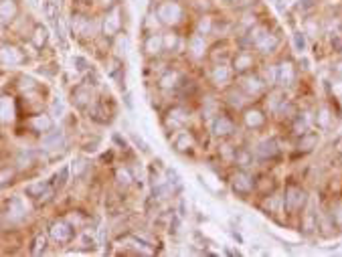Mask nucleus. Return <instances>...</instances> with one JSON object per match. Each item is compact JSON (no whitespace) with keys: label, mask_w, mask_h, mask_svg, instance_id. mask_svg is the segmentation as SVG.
I'll use <instances>...</instances> for the list:
<instances>
[{"label":"nucleus","mask_w":342,"mask_h":257,"mask_svg":"<svg viewBox=\"0 0 342 257\" xmlns=\"http://www.w3.org/2000/svg\"><path fill=\"white\" fill-rule=\"evenodd\" d=\"M284 202H285L287 211L296 213V211H300V209L304 207V204H306V193L302 191L300 186H296V184H289V186L285 188Z\"/></svg>","instance_id":"1"},{"label":"nucleus","mask_w":342,"mask_h":257,"mask_svg":"<svg viewBox=\"0 0 342 257\" xmlns=\"http://www.w3.org/2000/svg\"><path fill=\"white\" fill-rule=\"evenodd\" d=\"M158 19L166 25H174L182 19V8L178 2H172V0H168V2L160 4L158 6Z\"/></svg>","instance_id":"2"},{"label":"nucleus","mask_w":342,"mask_h":257,"mask_svg":"<svg viewBox=\"0 0 342 257\" xmlns=\"http://www.w3.org/2000/svg\"><path fill=\"white\" fill-rule=\"evenodd\" d=\"M27 213H28V204H27V200H25L23 197H14V199L8 202L6 217H8L10 221H21V219L27 217Z\"/></svg>","instance_id":"3"},{"label":"nucleus","mask_w":342,"mask_h":257,"mask_svg":"<svg viewBox=\"0 0 342 257\" xmlns=\"http://www.w3.org/2000/svg\"><path fill=\"white\" fill-rule=\"evenodd\" d=\"M49 231H51V237H53L57 243H67V241H71V237H73V229L67 225L65 221L53 223Z\"/></svg>","instance_id":"4"},{"label":"nucleus","mask_w":342,"mask_h":257,"mask_svg":"<svg viewBox=\"0 0 342 257\" xmlns=\"http://www.w3.org/2000/svg\"><path fill=\"white\" fill-rule=\"evenodd\" d=\"M23 53L16 47H12V45H4V47H0V61H2L4 65H19V63H23Z\"/></svg>","instance_id":"5"},{"label":"nucleus","mask_w":342,"mask_h":257,"mask_svg":"<svg viewBox=\"0 0 342 257\" xmlns=\"http://www.w3.org/2000/svg\"><path fill=\"white\" fill-rule=\"evenodd\" d=\"M233 188L237 193H241V195H247V193H251L253 191V178L247 174V172H237L235 176H233Z\"/></svg>","instance_id":"6"},{"label":"nucleus","mask_w":342,"mask_h":257,"mask_svg":"<svg viewBox=\"0 0 342 257\" xmlns=\"http://www.w3.org/2000/svg\"><path fill=\"white\" fill-rule=\"evenodd\" d=\"M296 79V71H294V65L289 61H284L280 67H278V83L280 85H292Z\"/></svg>","instance_id":"7"},{"label":"nucleus","mask_w":342,"mask_h":257,"mask_svg":"<svg viewBox=\"0 0 342 257\" xmlns=\"http://www.w3.org/2000/svg\"><path fill=\"white\" fill-rule=\"evenodd\" d=\"M27 195L32 197V199L43 200V199H49L51 195H53V188H51L47 182H35V184L27 186Z\"/></svg>","instance_id":"8"},{"label":"nucleus","mask_w":342,"mask_h":257,"mask_svg":"<svg viewBox=\"0 0 342 257\" xmlns=\"http://www.w3.org/2000/svg\"><path fill=\"white\" fill-rule=\"evenodd\" d=\"M278 45H280L278 35H271V32H265V35L255 43V47H257L261 53H273V51L278 49Z\"/></svg>","instance_id":"9"},{"label":"nucleus","mask_w":342,"mask_h":257,"mask_svg":"<svg viewBox=\"0 0 342 257\" xmlns=\"http://www.w3.org/2000/svg\"><path fill=\"white\" fill-rule=\"evenodd\" d=\"M63 132H59V130H51L45 138H43V146L47 148V150H57V148H61L63 146Z\"/></svg>","instance_id":"10"},{"label":"nucleus","mask_w":342,"mask_h":257,"mask_svg":"<svg viewBox=\"0 0 342 257\" xmlns=\"http://www.w3.org/2000/svg\"><path fill=\"white\" fill-rule=\"evenodd\" d=\"M14 115V106L8 95H0V122H10Z\"/></svg>","instance_id":"11"},{"label":"nucleus","mask_w":342,"mask_h":257,"mask_svg":"<svg viewBox=\"0 0 342 257\" xmlns=\"http://www.w3.org/2000/svg\"><path fill=\"white\" fill-rule=\"evenodd\" d=\"M213 132H215L217 136H229V134L233 132V122H231L229 117L221 115V117H217V119H215V124H213Z\"/></svg>","instance_id":"12"},{"label":"nucleus","mask_w":342,"mask_h":257,"mask_svg":"<svg viewBox=\"0 0 342 257\" xmlns=\"http://www.w3.org/2000/svg\"><path fill=\"white\" fill-rule=\"evenodd\" d=\"M119 10L117 8H114L112 10V14L106 19V23H104V30H106V35H115V32L119 30Z\"/></svg>","instance_id":"13"},{"label":"nucleus","mask_w":342,"mask_h":257,"mask_svg":"<svg viewBox=\"0 0 342 257\" xmlns=\"http://www.w3.org/2000/svg\"><path fill=\"white\" fill-rule=\"evenodd\" d=\"M278 152H280V150H278L276 140H263V142L257 146V154H259L261 158H273Z\"/></svg>","instance_id":"14"},{"label":"nucleus","mask_w":342,"mask_h":257,"mask_svg":"<svg viewBox=\"0 0 342 257\" xmlns=\"http://www.w3.org/2000/svg\"><path fill=\"white\" fill-rule=\"evenodd\" d=\"M16 0H0V19L2 21H10L16 14Z\"/></svg>","instance_id":"15"},{"label":"nucleus","mask_w":342,"mask_h":257,"mask_svg":"<svg viewBox=\"0 0 342 257\" xmlns=\"http://www.w3.org/2000/svg\"><path fill=\"white\" fill-rule=\"evenodd\" d=\"M263 122H265V117H263V114H261L259 110H249V112H245V124H247L249 128H261Z\"/></svg>","instance_id":"16"},{"label":"nucleus","mask_w":342,"mask_h":257,"mask_svg":"<svg viewBox=\"0 0 342 257\" xmlns=\"http://www.w3.org/2000/svg\"><path fill=\"white\" fill-rule=\"evenodd\" d=\"M229 79H231L229 67H225V65H217L215 69H213V81H215L217 85H225Z\"/></svg>","instance_id":"17"},{"label":"nucleus","mask_w":342,"mask_h":257,"mask_svg":"<svg viewBox=\"0 0 342 257\" xmlns=\"http://www.w3.org/2000/svg\"><path fill=\"white\" fill-rule=\"evenodd\" d=\"M73 30L77 32V35L85 37V35H89V30H91V23L85 19V16H73Z\"/></svg>","instance_id":"18"},{"label":"nucleus","mask_w":342,"mask_h":257,"mask_svg":"<svg viewBox=\"0 0 342 257\" xmlns=\"http://www.w3.org/2000/svg\"><path fill=\"white\" fill-rule=\"evenodd\" d=\"M249 67H253V57L249 53H239L237 59H235V71L243 73V71L249 69Z\"/></svg>","instance_id":"19"},{"label":"nucleus","mask_w":342,"mask_h":257,"mask_svg":"<svg viewBox=\"0 0 342 257\" xmlns=\"http://www.w3.org/2000/svg\"><path fill=\"white\" fill-rule=\"evenodd\" d=\"M193 146V136L189 134V132H180L176 138H174V148L178 150V152H186Z\"/></svg>","instance_id":"20"},{"label":"nucleus","mask_w":342,"mask_h":257,"mask_svg":"<svg viewBox=\"0 0 342 257\" xmlns=\"http://www.w3.org/2000/svg\"><path fill=\"white\" fill-rule=\"evenodd\" d=\"M243 87H245V91H247L249 95H255V93H259V91L263 89V81H261L259 77L251 75V77H247V79H245Z\"/></svg>","instance_id":"21"},{"label":"nucleus","mask_w":342,"mask_h":257,"mask_svg":"<svg viewBox=\"0 0 342 257\" xmlns=\"http://www.w3.org/2000/svg\"><path fill=\"white\" fill-rule=\"evenodd\" d=\"M30 126L35 128L37 132H49L51 126H53V122H51L49 115H35V117L30 119Z\"/></svg>","instance_id":"22"},{"label":"nucleus","mask_w":342,"mask_h":257,"mask_svg":"<svg viewBox=\"0 0 342 257\" xmlns=\"http://www.w3.org/2000/svg\"><path fill=\"white\" fill-rule=\"evenodd\" d=\"M43 14H45V19L49 23H57L59 8H57V4L53 2V0H47V2H43Z\"/></svg>","instance_id":"23"},{"label":"nucleus","mask_w":342,"mask_h":257,"mask_svg":"<svg viewBox=\"0 0 342 257\" xmlns=\"http://www.w3.org/2000/svg\"><path fill=\"white\" fill-rule=\"evenodd\" d=\"M162 47H164V41H162L160 37H156V35H152V37L146 41V51H148L150 55H156V53H160Z\"/></svg>","instance_id":"24"},{"label":"nucleus","mask_w":342,"mask_h":257,"mask_svg":"<svg viewBox=\"0 0 342 257\" xmlns=\"http://www.w3.org/2000/svg\"><path fill=\"white\" fill-rule=\"evenodd\" d=\"M184 122H186V115H184V112H182L180 108H176V110L170 112V115H168V126L178 128V126H182Z\"/></svg>","instance_id":"25"},{"label":"nucleus","mask_w":342,"mask_h":257,"mask_svg":"<svg viewBox=\"0 0 342 257\" xmlns=\"http://www.w3.org/2000/svg\"><path fill=\"white\" fill-rule=\"evenodd\" d=\"M45 245H47V237L43 233H39L35 237V241H32V247H30V253L32 255H41L45 251Z\"/></svg>","instance_id":"26"},{"label":"nucleus","mask_w":342,"mask_h":257,"mask_svg":"<svg viewBox=\"0 0 342 257\" xmlns=\"http://www.w3.org/2000/svg\"><path fill=\"white\" fill-rule=\"evenodd\" d=\"M316 142H318V136H316V134H302L300 150H312Z\"/></svg>","instance_id":"27"},{"label":"nucleus","mask_w":342,"mask_h":257,"mask_svg":"<svg viewBox=\"0 0 342 257\" xmlns=\"http://www.w3.org/2000/svg\"><path fill=\"white\" fill-rule=\"evenodd\" d=\"M73 97H75V104H77V106H85V104H87V101L91 99V91L85 89V87H79V89L73 93Z\"/></svg>","instance_id":"28"},{"label":"nucleus","mask_w":342,"mask_h":257,"mask_svg":"<svg viewBox=\"0 0 342 257\" xmlns=\"http://www.w3.org/2000/svg\"><path fill=\"white\" fill-rule=\"evenodd\" d=\"M191 49H193V55L195 57H200L202 51H204V39L200 35H195L193 41H191Z\"/></svg>","instance_id":"29"},{"label":"nucleus","mask_w":342,"mask_h":257,"mask_svg":"<svg viewBox=\"0 0 342 257\" xmlns=\"http://www.w3.org/2000/svg\"><path fill=\"white\" fill-rule=\"evenodd\" d=\"M47 39H49V32H47V29L37 27V29H35V37H32V41H35V45H37V47H43V45L47 43Z\"/></svg>","instance_id":"30"},{"label":"nucleus","mask_w":342,"mask_h":257,"mask_svg":"<svg viewBox=\"0 0 342 257\" xmlns=\"http://www.w3.org/2000/svg\"><path fill=\"white\" fill-rule=\"evenodd\" d=\"M265 32H267L265 27H253V29L249 30V41H251V43H257V41L265 35Z\"/></svg>","instance_id":"31"},{"label":"nucleus","mask_w":342,"mask_h":257,"mask_svg":"<svg viewBox=\"0 0 342 257\" xmlns=\"http://www.w3.org/2000/svg\"><path fill=\"white\" fill-rule=\"evenodd\" d=\"M235 160H237V164H239V166H249L251 156H249V152L241 150V152H237V154H235Z\"/></svg>","instance_id":"32"},{"label":"nucleus","mask_w":342,"mask_h":257,"mask_svg":"<svg viewBox=\"0 0 342 257\" xmlns=\"http://www.w3.org/2000/svg\"><path fill=\"white\" fill-rule=\"evenodd\" d=\"M294 47L298 53H302V51L306 49V37H304V32H296L294 35Z\"/></svg>","instance_id":"33"},{"label":"nucleus","mask_w":342,"mask_h":257,"mask_svg":"<svg viewBox=\"0 0 342 257\" xmlns=\"http://www.w3.org/2000/svg\"><path fill=\"white\" fill-rule=\"evenodd\" d=\"M67 176H69V166H63V168H61V172L57 174V186H59V188H61V186H65Z\"/></svg>","instance_id":"34"},{"label":"nucleus","mask_w":342,"mask_h":257,"mask_svg":"<svg viewBox=\"0 0 342 257\" xmlns=\"http://www.w3.org/2000/svg\"><path fill=\"white\" fill-rule=\"evenodd\" d=\"M174 81H176V73H168L166 77L160 79V85L164 89H168V87H172V85H174Z\"/></svg>","instance_id":"35"},{"label":"nucleus","mask_w":342,"mask_h":257,"mask_svg":"<svg viewBox=\"0 0 342 257\" xmlns=\"http://www.w3.org/2000/svg\"><path fill=\"white\" fill-rule=\"evenodd\" d=\"M265 83H269V85H273V83H278V69H265Z\"/></svg>","instance_id":"36"},{"label":"nucleus","mask_w":342,"mask_h":257,"mask_svg":"<svg viewBox=\"0 0 342 257\" xmlns=\"http://www.w3.org/2000/svg\"><path fill=\"white\" fill-rule=\"evenodd\" d=\"M318 122H320V126H322V128H326V126L330 124V115H328V110H326V108H322V110H320V117H318Z\"/></svg>","instance_id":"37"},{"label":"nucleus","mask_w":342,"mask_h":257,"mask_svg":"<svg viewBox=\"0 0 342 257\" xmlns=\"http://www.w3.org/2000/svg\"><path fill=\"white\" fill-rule=\"evenodd\" d=\"M61 114H63V101L57 97V99L53 101V115H55V117H61Z\"/></svg>","instance_id":"38"},{"label":"nucleus","mask_w":342,"mask_h":257,"mask_svg":"<svg viewBox=\"0 0 342 257\" xmlns=\"http://www.w3.org/2000/svg\"><path fill=\"white\" fill-rule=\"evenodd\" d=\"M117 180L119 182H122V184H130V172H128V170H117Z\"/></svg>","instance_id":"39"},{"label":"nucleus","mask_w":342,"mask_h":257,"mask_svg":"<svg viewBox=\"0 0 342 257\" xmlns=\"http://www.w3.org/2000/svg\"><path fill=\"white\" fill-rule=\"evenodd\" d=\"M73 65H79L77 69H85V67H87V61H85L83 57H75V59H73Z\"/></svg>","instance_id":"40"},{"label":"nucleus","mask_w":342,"mask_h":257,"mask_svg":"<svg viewBox=\"0 0 342 257\" xmlns=\"http://www.w3.org/2000/svg\"><path fill=\"white\" fill-rule=\"evenodd\" d=\"M83 168H85V162H83V160H77V162H73V172H75V174H79Z\"/></svg>","instance_id":"41"},{"label":"nucleus","mask_w":342,"mask_h":257,"mask_svg":"<svg viewBox=\"0 0 342 257\" xmlns=\"http://www.w3.org/2000/svg\"><path fill=\"white\" fill-rule=\"evenodd\" d=\"M332 45H334V51H342V37L332 39Z\"/></svg>","instance_id":"42"},{"label":"nucleus","mask_w":342,"mask_h":257,"mask_svg":"<svg viewBox=\"0 0 342 257\" xmlns=\"http://www.w3.org/2000/svg\"><path fill=\"white\" fill-rule=\"evenodd\" d=\"M237 4L241 6V8H245V6H251V4H255V0H239Z\"/></svg>","instance_id":"43"},{"label":"nucleus","mask_w":342,"mask_h":257,"mask_svg":"<svg viewBox=\"0 0 342 257\" xmlns=\"http://www.w3.org/2000/svg\"><path fill=\"white\" fill-rule=\"evenodd\" d=\"M8 176H12V174H10V170H6V172H2V174H0V186H2V184L6 182L4 178H8Z\"/></svg>","instance_id":"44"},{"label":"nucleus","mask_w":342,"mask_h":257,"mask_svg":"<svg viewBox=\"0 0 342 257\" xmlns=\"http://www.w3.org/2000/svg\"><path fill=\"white\" fill-rule=\"evenodd\" d=\"M174 43H176L174 37H168V39H166V45H168V47H174Z\"/></svg>","instance_id":"45"},{"label":"nucleus","mask_w":342,"mask_h":257,"mask_svg":"<svg viewBox=\"0 0 342 257\" xmlns=\"http://www.w3.org/2000/svg\"><path fill=\"white\" fill-rule=\"evenodd\" d=\"M101 2H104V4H110V2H114V0H101Z\"/></svg>","instance_id":"46"},{"label":"nucleus","mask_w":342,"mask_h":257,"mask_svg":"<svg viewBox=\"0 0 342 257\" xmlns=\"http://www.w3.org/2000/svg\"><path fill=\"white\" fill-rule=\"evenodd\" d=\"M231 2H237V0H231Z\"/></svg>","instance_id":"47"}]
</instances>
